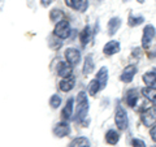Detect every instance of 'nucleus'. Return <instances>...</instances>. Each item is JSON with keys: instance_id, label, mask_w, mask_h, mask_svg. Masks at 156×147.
Returning a JSON list of instances; mask_svg holds the SVG:
<instances>
[{"instance_id": "10", "label": "nucleus", "mask_w": 156, "mask_h": 147, "mask_svg": "<svg viewBox=\"0 0 156 147\" xmlns=\"http://www.w3.org/2000/svg\"><path fill=\"white\" fill-rule=\"evenodd\" d=\"M120 50H121V45H120V42H117V41H109L108 43H105V46L103 47V52L107 56H113L117 52H120Z\"/></svg>"}, {"instance_id": "34", "label": "nucleus", "mask_w": 156, "mask_h": 147, "mask_svg": "<svg viewBox=\"0 0 156 147\" xmlns=\"http://www.w3.org/2000/svg\"><path fill=\"white\" fill-rule=\"evenodd\" d=\"M152 147H156V146H152Z\"/></svg>"}, {"instance_id": "6", "label": "nucleus", "mask_w": 156, "mask_h": 147, "mask_svg": "<svg viewBox=\"0 0 156 147\" xmlns=\"http://www.w3.org/2000/svg\"><path fill=\"white\" fill-rule=\"evenodd\" d=\"M64 56L70 65H77L78 63L81 61V52L78 51L77 48H73V47L66 48L64 52Z\"/></svg>"}, {"instance_id": "29", "label": "nucleus", "mask_w": 156, "mask_h": 147, "mask_svg": "<svg viewBox=\"0 0 156 147\" xmlns=\"http://www.w3.org/2000/svg\"><path fill=\"white\" fill-rule=\"evenodd\" d=\"M55 2V0H41V3H42V5L44 7V8H47V7H50L51 4Z\"/></svg>"}, {"instance_id": "8", "label": "nucleus", "mask_w": 156, "mask_h": 147, "mask_svg": "<svg viewBox=\"0 0 156 147\" xmlns=\"http://www.w3.org/2000/svg\"><path fill=\"white\" fill-rule=\"evenodd\" d=\"M73 65H70L68 61H60L57 64V68H56V70H57V74L62 77V78H66V77H70L72 76V73H73Z\"/></svg>"}, {"instance_id": "32", "label": "nucleus", "mask_w": 156, "mask_h": 147, "mask_svg": "<svg viewBox=\"0 0 156 147\" xmlns=\"http://www.w3.org/2000/svg\"><path fill=\"white\" fill-rule=\"evenodd\" d=\"M154 104H155V106H156V100H155V102H154Z\"/></svg>"}, {"instance_id": "12", "label": "nucleus", "mask_w": 156, "mask_h": 147, "mask_svg": "<svg viewBox=\"0 0 156 147\" xmlns=\"http://www.w3.org/2000/svg\"><path fill=\"white\" fill-rule=\"evenodd\" d=\"M139 100V91L136 89H131L128 91V95H126V102H128L129 107H135L136 103Z\"/></svg>"}, {"instance_id": "30", "label": "nucleus", "mask_w": 156, "mask_h": 147, "mask_svg": "<svg viewBox=\"0 0 156 147\" xmlns=\"http://www.w3.org/2000/svg\"><path fill=\"white\" fill-rule=\"evenodd\" d=\"M65 4L68 7H70L72 8V0H65Z\"/></svg>"}, {"instance_id": "13", "label": "nucleus", "mask_w": 156, "mask_h": 147, "mask_svg": "<svg viewBox=\"0 0 156 147\" xmlns=\"http://www.w3.org/2000/svg\"><path fill=\"white\" fill-rule=\"evenodd\" d=\"M108 34L109 35H115V34L117 33V30L120 29L121 26V18L119 17H112L109 21H108Z\"/></svg>"}, {"instance_id": "27", "label": "nucleus", "mask_w": 156, "mask_h": 147, "mask_svg": "<svg viewBox=\"0 0 156 147\" xmlns=\"http://www.w3.org/2000/svg\"><path fill=\"white\" fill-rule=\"evenodd\" d=\"M131 146L133 147H146V143H144V141L140 139V138H133Z\"/></svg>"}, {"instance_id": "7", "label": "nucleus", "mask_w": 156, "mask_h": 147, "mask_svg": "<svg viewBox=\"0 0 156 147\" xmlns=\"http://www.w3.org/2000/svg\"><path fill=\"white\" fill-rule=\"evenodd\" d=\"M70 133V126L68 122H57L53 128V134H55L57 138H64V137L69 135Z\"/></svg>"}, {"instance_id": "14", "label": "nucleus", "mask_w": 156, "mask_h": 147, "mask_svg": "<svg viewBox=\"0 0 156 147\" xmlns=\"http://www.w3.org/2000/svg\"><path fill=\"white\" fill-rule=\"evenodd\" d=\"M119 141H120V134L117 133L116 130L109 129V130L105 133V142H107L108 145L115 146V145L119 143Z\"/></svg>"}, {"instance_id": "17", "label": "nucleus", "mask_w": 156, "mask_h": 147, "mask_svg": "<svg viewBox=\"0 0 156 147\" xmlns=\"http://www.w3.org/2000/svg\"><path fill=\"white\" fill-rule=\"evenodd\" d=\"M73 98H69L66 102V104L64 107V109H62L61 112V117H62V120H69L72 119V115H73Z\"/></svg>"}, {"instance_id": "25", "label": "nucleus", "mask_w": 156, "mask_h": 147, "mask_svg": "<svg viewBox=\"0 0 156 147\" xmlns=\"http://www.w3.org/2000/svg\"><path fill=\"white\" fill-rule=\"evenodd\" d=\"M90 146V142L86 137H78L70 143V147H87Z\"/></svg>"}, {"instance_id": "2", "label": "nucleus", "mask_w": 156, "mask_h": 147, "mask_svg": "<svg viewBox=\"0 0 156 147\" xmlns=\"http://www.w3.org/2000/svg\"><path fill=\"white\" fill-rule=\"evenodd\" d=\"M115 124L117 126V129H120L121 131L126 130V129H128V126H129L128 113H126V111L121 106H119L116 108V112H115Z\"/></svg>"}, {"instance_id": "3", "label": "nucleus", "mask_w": 156, "mask_h": 147, "mask_svg": "<svg viewBox=\"0 0 156 147\" xmlns=\"http://www.w3.org/2000/svg\"><path fill=\"white\" fill-rule=\"evenodd\" d=\"M55 35L60 39H66L70 35V25L69 22L66 21V20H61V21H58L55 26Z\"/></svg>"}, {"instance_id": "15", "label": "nucleus", "mask_w": 156, "mask_h": 147, "mask_svg": "<svg viewBox=\"0 0 156 147\" xmlns=\"http://www.w3.org/2000/svg\"><path fill=\"white\" fill-rule=\"evenodd\" d=\"M91 38H92V30H91V27L90 26H85L83 30H82L81 34H80V41L82 43V46L89 45V42L91 41Z\"/></svg>"}, {"instance_id": "1", "label": "nucleus", "mask_w": 156, "mask_h": 147, "mask_svg": "<svg viewBox=\"0 0 156 147\" xmlns=\"http://www.w3.org/2000/svg\"><path fill=\"white\" fill-rule=\"evenodd\" d=\"M89 109H90V104H89V98H87V94L83 92V91L78 92L74 121H77V122L83 121L86 119L87 113H89Z\"/></svg>"}, {"instance_id": "21", "label": "nucleus", "mask_w": 156, "mask_h": 147, "mask_svg": "<svg viewBox=\"0 0 156 147\" xmlns=\"http://www.w3.org/2000/svg\"><path fill=\"white\" fill-rule=\"evenodd\" d=\"M142 80L147 86H155L156 85V72H146L142 76Z\"/></svg>"}, {"instance_id": "33", "label": "nucleus", "mask_w": 156, "mask_h": 147, "mask_svg": "<svg viewBox=\"0 0 156 147\" xmlns=\"http://www.w3.org/2000/svg\"><path fill=\"white\" fill-rule=\"evenodd\" d=\"M122 2H125V3H126V2H128V0H122Z\"/></svg>"}, {"instance_id": "18", "label": "nucleus", "mask_w": 156, "mask_h": 147, "mask_svg": "<svg viewBox=\"0 0 156 147\" xmlns=\"http://www.w3.org/2000/svg\"><path fill=\"white\" fill-rule=\"evenodd\" d=\"M140 91H142V95L146 98V99H148L151 102L156 100V87L155 86H146Z\"/></svg>"}, {"instance_id": "31", "label": "nucleus", "mask_w": 156, "mask_h": 147, "mask_svg": "<svg viewBox=\"0 0 156 147\" xmlns=\"http://www.w3.org/2000/svg\"><path fill=\"white\" fill-rule=\"evenodd\" d=\"M136 2L140 3V4H143V3H144V0H136Z\"/></svg>"}, {"instance_id": "5", "label": "nucleus", "mask_w": 156, "mask_h": 147, "mask_svg": "<svg viewBox=\"0 0 156 147\" xmlns=\"http://www.w3.org/2000/svg\"><path fill=\"white\" fill-rule=\"evenodd\" d=\"M142 122L144 126L147 128H152L156 124V108L155 107H150V108H146L142 112Z\"/></svg>"}, {"instance_id": "11", "label": "nucleus", "mask_w": 156, "mask_h": 147, "mask_svg": "<svg viewBox=\"0 0 156 147\" xmlns=\"http://www.w3.org/2000/svg\"><path fill=\"white\" fill-rule=\"evenodd\" d=\"M58 86H60V90L64 91V92H69L70 90H73V87L76 86V80L74 77L70 76V77H66V78H62L58 83Z\"/></svg>"}, {"instance_id": "22", "label": "nucleus", "mask_w": 156, "mask_h": 147, "mask_svg": "<svg viewBox=\"0 0 156 147\" xmlns=\"http://www.w3.org/2000/svg\"><path fill=\"white\" fill-rule=\"evenodd\" d=\"M144 22V17L143 16H139V14H133V13H130L129 14V26L131 27H135V26H138L140 25V23H143Z\"/></svg>"}, {"instance_id": "35", "label": "nucleus", "mask_w": 156, "mask_h": 147, "mask_svg": "<svg viewBox=\"0 0 156 147\" xmlns=\"http://www.w3.org/2000/svg\"><path fill=\"white\" fill-rule=\"evenodd\" d=\"M87 147H89V146H87Z\"/></svg>"}, {"instance_id": "4", "label": "nucleus", "mask_w": 156, "mask_h": 147, "mask_svg": "<svg viewBox=\"0 0 156 147\" xmlns=\"http://www.w3.org/2000/svg\"><path fill=\"white\" fill-rule=\"evenodd\" d=\"M155 26L154 25H147L144 26L143 29V35H142V47L144 48V50H148L151 43H152L154 38H155Z\"/></svg>"}, {"instance_id": "19", "label": "nucleus", "mask_w": 156, "mask_h": 147, "mask_svg": "<svg viewBox=\"0 0 156 147\" xmlns=\"http://www.w3.org/2000/svg\"><path fill=\"white\" fill-rule=\"evenodd\" d=\"M94 59H92V55H87L85 57V63H83V73L85 74H91L94 72Z\"/></svg>"}, {"instance_id": "16", "label": "nucleus", "mask_w": 156, "mask_h": 147, "mask_svg": "<svg viewBox=\"0 0 156 147\" xmlns=\"http://www.w3.org/2000/svg\"><path fill=\"white\" fill-rule=\"evenodd\" d=\"M96 80L100 82L101 89H104V87L107 86V82H108V69H107L105 66L100 68L99 72L96 73Z\"/></svg>"}, {"instance_id": "24", "label": "nucleus", "mask_w": 156, "mask_h": 147, "mask_svg": "<svg viewBox=\"0 0 156 147\" xmlns=\"http://www.w3.org/2000/svg\"><path fill=\"white\" fill-rule=\"evenodd\" d=\"M50 20H51V21H53V22L61 21V20H64V13H62L60 9L53 8L52 11L50 12Z\"/></svg>"}, {"instance_id": "20", "label": "nucleus", "mask_w": 156, "mask_h": 147, "mask_svg": "<svg viewBox=\"0 0 156 147\" xmlns=\"http://www.w3.org/2000/svg\"><path fill=\"white\" fill-rule=\"evenodd\" d=\"M72 8L76 11L83 13L87 8H89V0H72Z\"/></svg>"}, {"instance_id": "28", "label": "nucleus", "mask_w": 156, "mask_h": 147, "mask_svg": "<svg viewBox=\"0 0 156 147\" xmlns=\"http://www.w3.org/2000/svg\"><path fill=\"white\" fill-rule=\"evenodd\" d=\"M150 135H151V138H152V141H154V142H156V125H154L152 128H151Z\"/></svg>"}, {"instance_id": "23", "label": "nucleus", "mask_w": 156, "mask_h": 147, "mask_svg": "<svg viewBox=\"0 0 156 147\" xmlns=\"http://www.w3.org/2000/svg\"><path fill=\"white\" fill-rule=\"evenodd\" d=\"M99 90H101V86H100V82L96 80H92V81H90V83H89V94L91 95V96H94V95H96L98 94V91Z\"/></svg>"}, {"instance_id": "26", "label": "nucleus", "mask_w": 156, "mask_h": 147, "mask_svg": "<svg viewBox=\"0 0 156 147\" xmlns=\"http://www.w3.org/2000/svg\"><path fill=\"white\" fill-rule=\"evenodd\" d=\"M60 104H61V98L58 96L57 94L52 95V96L50 98V106L52 107V108H58V107H60Z\"/></svg>"}, {"instance_id": "9", "label": "nucleus", "mask_w": 156, "mask_h": 147, "mask_svg": "<svg viewBox=\"0 0 156 147\" xmlns=\"http://www.w3.org/2000/svg\"><path fill=\"white\" fill-rule=\"evenodd\" d=\"M135 73H136V66L135 65H128L125 68V69L122 70V73H121V76H120V80L125 82V83H130L131 81H133V78L135 76Z\"/></svg>"}]
</instances>
